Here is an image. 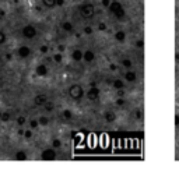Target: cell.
Returning <instances> with one entry per match:
<instances>
[{"label":"cell","instance_id":"obj_1","mask_svg":"<svg viewBox=\"0 0 179 173\" xmlns=\"http://www.w3.org/2000/svg\"><path fill=\"white\" fill-rule=\"evenodd\" d=\"M109 11L115 15L119 21H123V20L126 18V11H124L123 6H122V3L119 2V0H118V2H112V3H111Z\"/></svg>","mask_w":179,"mask_h":173},{"label":"cell","instance_id":"obj_2","mask_svg":"<svg viewBox=\"0 0 179 173\" xmlns=\"http://www.w3.org/2000/svg\"><path fill=\"white\" fill-rule=\"evenodd\" d=\"M79 10H80V14H81L83 18H87V20L92 18V17H94V14H95V7H94V4H92V3H83V4H80Z\"/></svg>","mask_w":179,"mask_h":173},{"label":"cell","instance_id":"obj_3","mask_svg":"<svg viewBox=\"0 0 179 173\" xmlns=\"http://www.w3.org/2000/svg\"><path fill=\"white\" fill-rule=\"evenodd\" d=\"M69 96L73 100H80L83 96H84V89L80 84H73L69 88Z\"/></svg>","mask_w":179,"mask_h":173},{"label":"cell","instance_id":"obj_4","mask_svg":"<svg viewBox=\"0 0 179 173\" xmlns=\"http://www.w3.org/2000/svg\"><path fill=\"white\" fill-rule=\"evenodd\" d=\"M39 158L42 161H55L58 158V154H56V149L52 147V148H45L42 152H41Z\"/></svg>","mask_w":179,"mask_h":173},{"label":"cell","instance_id":"obj_5","mask_svg":"<svg viewBox=\"0 0 179 173\" xmlns=\"http://www.w3.org/2000/svg\"><path fill=\"white\" fill-rule=\"evenodd\" d=\"M22 37L25 38V39H34V38L37 37L38 35V31H37V28L34 27L32 24H28V25H25L24 28H22Z\"/></svg>","mask_w":179,"mask_h":173},{"label":"cell","instance_id":"obj_6","mask_svg":"<svg viewBox=\"0 0 179 173\" xmlns=\"http://www.w3.org/2000/svg\"><path fill=\"white\" fill-rule=\"evenodd\" d=\"M100 95H101V89L98 88V87H90L88 88V91L85 92V96H87L88 100H97L100 99Z\"/></svg>","mask_w":179,"mask_h":173},{"label":"cell","instance_id":"obj_7","mask_svg":"<svg viewBox=\"0 0 179 173\" xmlns=\"http://www.w3.org/2000/svg\"><path fill=\"white\" fill-rule=\"evenodd\" d=\"M31 48L30 46H25V45H22V46H20L18 49H17V55H18V57H21V59H27L28 56L31 55Z\"/></svg>","mask_w":179,"mask_h":173},{"label":"cell","instance_id":"obj_8","mask_svg":"<svg viewBox=\"0 0 179 173\" xmlns=\"http://www.w3.org/2000/svg\"><path fill=\"white\" fill-rule=\"evenodd\" d=\"M46 102H48V96L45 94H38L34 98V105L35 106H43Z\"/></svg>","mask_w":179,"mask_h":173},{"label":"cell","instance_id":"obj_9","mask_svg":"<svg viewBox=\"0 0 179 173\" xmlns=\"http://www.w3.org/2000/svg\"><path fill=\"white\" fill-rule=\"evenodd\" d=\"M35 73H37L38 77H45L48 74V66L45 63H39L35 69Z\"/></svg>","mask_w":179,"mask_h":173},{"label":"cell","instance_id":"obj_10","mask_svg":"<svg viewBox=\"0 0 179 173\" xmlns=\"http://www.w3.org/2000/svg\"><path fill=\"white\" fill-rule=\"evenodd\" d=\"M95 57H97V56H95V52L88 49V50L84 52V57H83V60H84L85 63H92V61L95 60Z\"/></svg>","mask_w":179,"mask_h":173},{"label":"cell","instance_id":"obj_11","mask_svg":"<svg viewBox=\"0 0 179 173\" xmlns=\"http://www.w3.org/2000/svg\"><path fill=\"white\" fill-rule=\"evenodd\" d=\"M83 57H84V52L80 50V49H74L71 52V60L73 61H81Z\"/></svg>","mask_w":179,"mask_h":173},{"label":"cell","instance_id":"obj_12","mask_svg":"<svg viewBox=\"0 0 179 173\" xmlns=\"http://www.w3.org/2000/svg\"><path fill=\"white\" fill-rule=\"evenodd\" d=\"M104 119H105L106 123H113L116 120V113L112 112V110H106V112L104 113Z\"/></svg>","mask_w":179,"mask_h":173},{"label":"cell","instance_id":"obj_13","mask_svg":"<svg viewBox=\"0 0 179 173\" xmlns=\"http://www.w3.org/2000/svg\"><path fill=\"white\" fill-rule=\"evenodd\" d=\"M124 80L129 82H134L137 80V74L134 73L133 70H128L126 73H124Z\"/></svg>","mask_w":179,"mask_h":173},{"label":"cell","instance_id":"obj_14","mask_svg":"<svg viewBox=\"0 0 179 173\" xmlns=\"http://www.w3.org/2000/svg\"><path fill=\"white\" fill-rule=\"evenodd\" d=\"M14 159H15V161H25V159H28V155H27V152H25V151L20 149V151L15 152Z\"/></svg>","mask_w":179,"mask_h":173},{"label":"cell","instance_id":"obj_15","mask_svg":"<svg viewBox=\"0 0 179 173\" xmlns=\"http://www.w3.org/2000/svg\"><path fill=\"white\" fill-rule=\"evenodd\" d=\"M115 39L118 41V42H124L126 41V32L124 31H122V29H119V31H116L115 32Z\"/></svg>","mask_w":179,"mask_h":173},{"label":"cell","instance_id":"obj_16","mask_svg":"<svg viewBox=\"0 0 179 173\" xmlns=\"http://www.w3.org/2000/svg\"><path fill=\"white\" fill-rule=\"evenodd\" d=\"M62 29L66 31V32H73L74 27H73V24H71L70 21H64V22H62Z\"/></svg>","mask_w":179,"mask_h":173},{"label":"cell","instance_id":"obj_17","mask_svg":"<svg viewBox=\"0 0 179 173\" xmlns=\"http://www.w3.org/2000/svg\"><path fill=\"white\" fill-rule=\"evenodd\" d=\"M112 85H113V88H115L116 91H119V89H123V88H124V82L122 81V80H119V78L113 80Z\"/></svg>","mask_w":179,"mask_h":173},{"label":"cell","instance_id":"obj_18","mask_svg":"<svg viewBox=\"0 0 179 173\" xmlns=\"http://www.w3.org/2000/svg\"><path fill=\"white\" fill-rule=\"evenodd\" d=\"M62 117H63L64 120H71V119H73V112L70 109H64L63 112H62Z\"/></svg>","mask_w":179,"mask_h":173},{"label":"cell","instance_id":"obj_19","mask_svg":"<svg viewBox=\"0 0 179 173\" xmlns=\"http://www.w3.org/2000/svg\"><path fill=\"white\" fill-rule=\"evenodd\" d=\"M42 4L46 9H53L56 7V0H42Z\"/></svg>","mask_w":179,"mask_h":173},{"label":"cell","instance_id":"obj_20","mask_svg":"<svg viewBox=\"0 0 179 173\" xmlns=\"http://www.w3.org/2000/svg\"><path fill=\"white\" fill-rule=\"evenodd\" d=\"M38 122H39V126H48L49 117H46V116H39V117H38Z\"/></svg>","mask_w":179,"mask_h":173},{"label":"cell","instance_id":"obj_21","mask_svg":"<svg viewBox=\"0 0 179 173\" xmlns=\"http://www.w3.org/2000/svg\"><path fill=\"white\" fill-rule=\"evenodd\" d=\"M43 106H45V110L46 112H53V110H55V103L53 102H46L45 105H43Z\"/></svg>","mask_w":179,"mask_h":173},{"label":"cell","instance_id":"obj_22","mask_svg":"<svg viewBox=\"0 0 179 173\" xmlns=\"http://www.w3.org/2000/svg\"><path fill=\"white\" fill-rule=\"evenodd\" d=\"M122 66H123V67H126L128 70H130V69H132V66H133V63H132V60H130V59H123V60H122Z\"/></svg>","mask_w":179,"mask_h":173},{"label":"cell","instance_id":"obj_23","mask_svg":"<svg viewBox=\"0 0 179 173\" xmlns=\"http://www.w3.org/2000/svg\"><path fill=\"white\" fill-rule=\"evenodd\" d=\"M39 127V122H38V119H31L30 120V128L35 130V128Z\"/></svg>","mask_w":179,"mask_h":173},{"label":"cell","instance_id":"obj_24","mask_svg":"<svg viewBox=\"0 0 179 173\" xmlns=\"http://www.w3.org/2000/svg\"><path fill=\"white\" fill-rule=\"evenodd\" d=\"M62 60H63V53H56L55 56H53V61L55 63H62Z\"/></svg>","mask_w":179,"mask_h":173},{"label":"cell","instance_id":"obj_25","mask_svg":"<svg viewBox=\"0 0 179 173\" xmlns=\"http://www.w3.org/2000/svg\"><path fill=\"white\" fill-rule=\"evenodd\" d=\"M52 147H53V148H55V149L60 148V147H62V141L59 140V138H55V140L52 141Z\"/></svg>","mask_w":179,"mask_h":173},{"label":"cell","instance_id":"obj_26","mask_svg":"<svg viewBox=\"0 0 179 173\" xmlns=\"http://www.w3.org/2000/svg\"><path fill=\"white\" fill-rule=\"evenodd\" d=\"M10 119H11V115H10L9 112H3V113H2V120H3L4 123L9 122Z\"/></svg>","mask_w":179,"mask_h":173},{"label":"cell","instance_id":"obj_27","mask_svg":"<svg viewBox=\"0 0 179 173\" xmlns=\"http://www.w3.org/2000/svg\"><path fill=\"white\" fill-rule=\"evenodd\" d=\"M24 138H25V140H30V138H32V128H28V130L24 131Z\"/></svg>","mask_w":179,"mask_h":173},{"label":"cell","instance_id":"obj_28","mask_svg":"<svg viewBox=\"0 0 179 173\" xmlns=\"http://www.w3.org/2000/svg\"><path fill=\"white\" fill-rule=\"evenodd\" d=\"M7 41V37H6V33L3 32V31H0V45H4Z\"/></svg>","mask_w":179,"mask_h":173},{"label":"cell","instance_id":"obj_29","mask_svg":"<svg viewBox=\"0 0 179 173\" xmlns=\"http://www.w3.org/2000/svg\"><path fill=\"white\" fill-rule=\"evenodd\" d=\"M25 123H27V119H25L24 116H20V117H17V124H18V126H24Z\"/></svg>","mask_w":179,"mask_h":173},{"label":"cell","instance_id":"obj_30","mask_svg":"<svg viewBox=\"0 0 179 173\" xmlns=\"http://www.w3.org/2000/svg\"><path fill=\"white\" fill-rule=\"evenodd\" d=\"M111 3H112V2H111V0H101V4H102V6L105 7V9H109Z\"/></svg>","mask_w":179,"mask_h":173},{"label":"cell","instance_id":"obj_31","mask_svg":"<svg viewBox=\"0 0 179 173\" xmlns=\"http://www.w3.org/2000/svg\"><path fill=\"white\" fill-rule=\"evenodd\" d=\"M115 103H116V106H120V108H122V106L124 105V99H123V98L119 96L118 99H116V102H115Z\"/></svg>","mask_w":179,"mask_h":173},{"label":"cell","instance_id":"obj_32","mask_svg":"<svg viewBox=\"0 0 179 173\" xmlns=\"http://www.w3.org/2000/svg\"><path fill=\"white\" fill-rule=\"evenodd\" d=\"M92 32H94V29H92L91 27H84V33H85V35H91Z\"/></svg>","mask_w":179,"mask_h":173},{"label":"cell","instance_id":"obj_33","mask_svg":"<svg viewBox=\"0 0 179 173\" xmlns=\"http://www.w3.org/2000/svg\"><path fill=\"white\" fill-rule=\"evenodd\" d=\"M48 50H49V48L46 45H42L39 48V52H41V53H43V55H45V53H48Z\"/></svg>","mask_w":179,"mask_h":173},{"label":"cell","instance_id":"obj_34","mask_svg":"<svg viewBox=\"0 0 179 173\" xmlns=\"http://www.w3.org/2000/svg\"><path fill=\"white\" fill-rule=\"evenodd\" d=\"M136 46H137V48H140V49H143V48H144V41H143V39H139V41L136 42Z\"/></svg>","mask_w":179,"mask_h":173},{"label":"cell","instance_id":"obj_35","mask_svg":"<svg viewBox=\"0 0 179 173\" xmlns=\"http://www.w3.org/2000/svg\"><path fill=\"white\" fill-rule=\"evenodd\" d=\"M98 29H100V31H106V24H105V22H100V24H98Z\"/></svg>","mask_w":179,"mask_h":173},{"label":"cell","instance_id":"obj_36","mask_svg":"<svg viewBox=\"0 0 179 173\" xmlns=\"http://www.w3.org/2000/svg\"><path fill=\"white\" fill-rule=\"evenodd\" d=\"M136 119L137 120H143V112L141 110H136Z\"/></svg>","mask_w":179,"mask_h":173},{"label":"cell","instance_id":"obj_37","mask_svg":"<svg viewBox=\"0 0 179 173\" xmlns=\"http://www.w3.org/2000/svg\"><path fill=\"white\" fill-rule=\"evenodd\" d=\"M109 70H111V71H116V70H118V64L111 63V64H109Z\"/></svg>","mask_w":179,"mask_h":173},{"label":"cell","instance_id":"obj_38","mask_svg":"<svg viewBox=\"0 0 179 173\" xmlns=\"http://www.w3.org/2000/svg\"><path fill=\"white\" fill-rule=\"evenodd\" d=\"M64 50H66V46H64V45H59L58 46V52H59V53H63Z\"/></svg>","mask_w":179,"mask_h":173},{"label":"cell","instance_id":"obj_39","mask_svg":"<svg viewBox=\"0 0 179 173\" xmlns=\"http://www.w3.org/2000/svg\"><path fill=\"white\" fill-rule=\"evenodd\" d=\"M64 6V0H56V7H62Z\"/></svg>","mask_w":179,"mask_h":173},{"label":"cell","instance_id":"obj_40","mask_svg":"<svg viewBox=\"0 0 179 173\" xmlns=\"http://www.w3.org/2000/svg\"><path fill=\"white\" fill-rule=\"evenodd\" d=\"M175 126H179V115L175 116Z\"/></svg>","mask_w":179,"mask_h":173},{"label":"cell","instance_id":"obj_41","mask_svg":"<svg viewBox=\"0 0 179 173\" xmlns=\"http://www.w3.org/2000/svg\"><path fill=\"white\" fill-rule=\"evenodd\" d=\"M6 60H7V61L11 60V53H7V55H6Z\"/></svg>","mask_w":179,"mask_h":173},{"label":"cell","instance_id":"obj_42","mask_svg":"<svg viewBox=\"0 0 179 173\" xmlns=\"http://www.w3.org/2000/svg\"><path fill=\"white\" fill-rule=\"evenodd\" d=\"M4 15H6V11H4V10H0V18L4 17Z\"/></svg>","mask_w":179,"mask_h":173},{"label":"cell","instance_id":"obj_43","mask_svg":"<svg viewBox=\"0 0 179 173\" xmlns=\"http://www.w3.org/2000/svg\"><path fill=\"white\" fill-rule=\"evenodd\" d=\"M24 131L25 130H22V128H18V134H20V136H24Z\"/></svg>","mask_w":179,"mask_h":173},{"label":"cell","instance_id":"obj_44","mask_svg":"<svg viewBox=\"0 0 179 173\" xmlns=\"http://www.w3.org/2000/svg\"><path fill=\"white\" fill-rule=\"evenodd\" d=\"M90 87H97V82L91 81V82H90Z\"/></svg>","mask_w":179,"mask_h":173},{"label":"cell","instance_id":"obj_45","mask_svg":"<svg viewBox=\"0 0 179 173\" xmlns=\"http://www.w3.org/2000/svg\"><path fill=\"white\" fill-rule=\"evenodd\" d=\"M176 61H179V53H176Z\"/></svg>","mask_w":179,"mask_h":173},{"label":"cell","instance_id":"obj_46","mask_svg":"<svg viewBox=\"0 0 179 173\" xmlns=\"http://www.w3.org/2000/svg\"><path fill=\"white\" fill-rule=\"evenodd\" d=\"M2 113H3V112H2V110H0V120H2Z\"/></svg>","mask_w":179,"mask_h":173},{"label":"cell","instance_id":"obj_47","mask_svg":"<svg viewBox=\"0 0 179 173\" xmlns=\"http://www.w3.org/2000/svg\"><path fill=\"white\" fill-rule=\"evenodd\" d=\"M111 2H118V0H111Z\"/></svg>","mask_w":179,"mask_h":173},{"label":"cell","instance_id":"obj_48","mask_svg":"<svg viewBox=\"0 0 179 173\" xmlns=\"http://www.w3.org/2000/svg\"><path fill=\"white\" fill-rule=\"evenodd\" d=\"M0 61H2V56H0Z\"/></svg>","mask_w":179,"mask_h":173}]
</instances>
